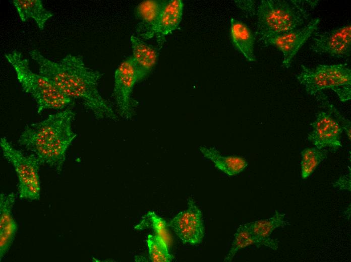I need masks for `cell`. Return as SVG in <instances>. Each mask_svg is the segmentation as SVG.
I'll use <instances>...</instances> for the list:
<instances>
[{
    "label": "cell",
    "mask_w": 351,
    "mask_h": 262,
    "mask_svg": "<svg viewBox=\"0 0 351 262\" xmlns=\"http://www.w3.org/2000/svg\"><path fill=\"white\" fill-rule=\"evenodd\" d=\"M13 3L22 22L32 18L40 30L44 29L46 22L53 15L45 8L41 0H14Z\"/></svg>",
    "instance_id": "cell-18"
},
{
    "label": "cell",
    "mask_w": 351,
    "mask_h": 262,
    "mask_svg": "<svg viewBox=\"0 0 351 262\" xmlns=\"http://www.w3.org/2000/svg\"><path fill=\"white\" fill-rule=\"evenodd\" d=\"M319 22V18L312 19L303 27L274 36L263 43L274 46L282 53V65L288 69L300 48L317 29Z\"/></svg>",
    "instance_id": "cell-11"
},
{
    "label": "cell",
    "mask_w": 351,
    "mask_h": 262,
    "mask_svg": "<svg viewBox=\"0 0 351 262\" xmlns=\"http://www.w3.org/2000/svg\"><path fill=\"white\" fill-rule=\"evenodd\" d=\"M167 225L164 219L156 215L153 212L149 211L141 223L136 226L135 228L141 229L143 227L150 226L156 235L162 238L168 246L171 241V238L167 229Z\"/></svg>",
    "instance_id": "cell-23"
},
{
    "label": "cell",
    "mask_w": 351,
    "mask_h": 262,
    "mask_svg": "<svg viewBox=\"0 0 351 262\" xmlns=\"http://www.w3.org/2000/svg\"><path fill=\"white\" fill-rule=\"evenodd\" d=\"M310 49L318 53L337 57L350 55L351 26L348 24L329 31L316 32Z\"/></svg>",
    "instance_id": "cell-10"
},
{
    "label": "cell",
    "mask_w": 351,
    "mask_h": 262,
    "mask_svg": "<svg viewBox=\"0 0 351 262\" xmlns=\"http://www.w3.org/2000/svg\"><path fill=\"white\" fill-rule=\"evenodd\" d=\"M236 4L244 13L250 16L255 14V2L254 1H236Z\"/></svg>",
    "instance_id": "cell-25"
},
{
    "label": "cell",
    "mask_w": 351,
    "mask_h": 262,
    "mask_svg": "<svg viewBox=\"0 0 351 262\" xmlns=\"http://www.w3.org/2000/svg\"><path fill=\"white\" fill-rule=\"evenodd\" d=\"M166 2V1L147 0L136 6L134 14L139 21L136 30L137 36L144 40L155 36L159 16Z\"/></svg>",
    "instance_id": "cell-12"
},
{
    "label": "cell",
    "mask_w": 351,
    "mask_h": 262,
    "mask_svg": "<svg viewBox=\"0 0 351 262\" xmlns=\"http://www.w3.org/2000/svg\"><path fill=\"white\" fill-rule=\"evenodd\" d=\"M317 1L262 0L257 9V34L263 42L274 36L297 29L308 22V7Z\"/></svg>",
    "instance_id": "cell-3"
},
{
    "label": "cell",
    "mask_w": 351,
    "mask_h": 262,
    "mask_svg": "<svg viewBox=\"0 0 351 262\" xmlns=\"http://www.w3.org/2000/svg\"><path fill=\"white\" fill-rule=\"evenodd\" d=\"M188 204L187 209L178 214L168 225L184 244L196 245L201 243L204 235L203 216L193 199Z\"/></svg>",
    "instance_id": "cell-8"
},
{
    "label": "cell",
    "mask_w": 351,
    "mask_h": 262,
    "mask_svg": "<svg viewBox=\"0 0 351 262\" xmlns=\"http://www.w3.org/2000/svg\"><path fill=\"white\" fill-rule=\"evenodd\" d=\"M285 215L277 211L271 218L261 219L246 223L252 235L264 243L265 246L274 250L278 248V241L269 237L277 228L288 224L285 219Z\"/></svg>",
    "instance_id": "cell-16"
},
{
    "label": "cell",
    "mask_w": 351,
    "mask_h": 262,
    "mask_svg": "<svg viewBox=\"0 0 351 262\" xmlns=\"http://www.w3.org/2000/svg\"><path fill=\"white\" fill-rule=\"evenodd\" d=\"M17 78L25 92L30 94L37 104L38 114L47 109H64L73 103V99L64 94L50 80L30 69L28 59L17 50L6 54Z\"/></svg>",
    "instance_id": "cell-4"
},
{
    "label": "cell",
    "mask_w": 351,
    "mask_h": 262,
    "mask_svg": "<svg viewBox=\"0 0 351 262\" xmlns=\"http://www.w3.org/2000/svg\"><path fill=\"white\" fill-rule=\"evenodd\" d=\"M328 150L316 147L307 148L301 152V175L303 179L307 178L318 165L327 156Z\"/></svg>",
    "instance_id": "cell-21"
},
{
    "label": "cell",
    "mask_w": 351,
    "mask_h": 262,
    "mask_svg": "<svg viewBox=\"0 0 351 262\" xmlns=\"http://www.w3.org/2000/svg\"><path fill=\"white\" fill-rule=\"evenodd\" d=\"M334 185V186H338L340 189H345L350 190V180L348 177H341L336 181Z\"/></svg>",
    "instance_id": "cell-26"
},
{
    "label": "cell",
    "mask_w": 351,
    "mask_h": 262,
    "mask_svg": "<svg viewBox=\"0 0 351 262\" xmlns=\"http://www.w3.org/2000/svg\"><path fill=\"white\" fill-rule=\"evenodd\" d=\"M147 244L150 260L154 262H170L173 256L168 251V246L160 236L149 234Z\"/></svg>",
    "instance_id": "cell-22"
},
{
    "label": "cell",
    "mask_w": 351,
    "mask_h": 262,
    "mask_svg": "<svg viewBox=\"0 0 351 262\" xmlns=\"http://www.w3.org/2000/svg\"><path fill=\"white\" fill-rule=\"evenodd\" d=\"M16 194L2 193L0 195V257L1 260L13 242L18 226L12 214Z\"/></svg>",
    "instance_id": "cell-13"
},
{
    "label": "cell",
    "mask_w": 351,
    "mask_h": 262,
    "mask_svg": "<svg viewBox=\"0 0 351 262\" xmlns=\"http://www.w3.org/2000/svg\"><path fill=\"white\" fill-rule=\"evenodd\" d=\"M252 244L265 246L264 242L252 235L246 223L241 225L235 234L230 249L223 261H231L239 250Z\"/></svg>",
    "instance_id": "cell-20"
},
{
    "label": "cell",
    "mask_w": 351,
    "mask_h": 262,
    "mask_svg": "<svg viewBox=\"0 0 351 262\" xmlns=\"http://www.w3.org/2000/svg\"><path fill=\"white\" fill-rule=\"evenodd\" d=\"M75 117L70 108L50 114L43 120L27 125L18 143L31 151L41 165L52 167L60 173L67 150L77 136L72 128Z\"/></svg>",
    "instance_id": "cell-2"
},
{
    "label": "cell",
    "mask_w": 351,
    "mask_h": 262,
    "mask_svg": "<svg viewBox=\"0 0 351 262\" xmlns=\"http://www.w3.org/2000/svg\"><path fill=\"white\" fill-rule=\"evenodd\" d=\"M320 106L327 110L319 112L311 123L313 130L308 135V140L319 149L329 147L336 151L341 147L340 137L343 130L330 110L323 104Z\"/></svg>",
    "instance_id": "cell-9"
},
{
    "label": "cell",
    "mask_w": 351,
    "mask_h": 262,
    "mask_svg": "<svg viewBox=\"0 0 351 262\" xmlns=\"http://www.w3.org/2000/svg\"><path fill=\"white\" fill-rule=\"evenodd\" d=\"M230 37L234 46L249 61H255V37L249 27L242 22L231 18Z\"/></svg>",
    "instance_id": "cell-17"
},
{
    "label": "cell",
    "mask_w": 351,
    "mask_h": 262,
    "mask_svg": "<svg viewBox=\"0 0 351 262\" xmlns=\"http://www.w3.org/2000/svg\"><path fill=\"white\" fill-rule=\"evenodd\" d=\"M317 101L320 102L326 106L331 112L334 117L342 123V127L345 130L346 136L349 140L350 139V122L347 119L342 116L337 110L336 108L330 103L328 97L322 92H318L316 95Z\"/></svg>",
    "instance_id": "cell-24"
},
{
    "label": "cell",
    "mask_w": 351,
    "mask_h": 262,
    "mask_svg": "<svg viewBox=\"0 0 351 262\" xmlns=\"http://www.w3.org/2000/svg\"><path fill=\"white\" fill-rule=\"evenodd\" d=\"M29 54L38 65L39 74L50 80L67 96L80 100L96 119H118L99 92L98 85L102 74L87 67L82 56L69 54L56 62L36 49L31 50Z\"/></svg>",
    "instance_id": "cell-1"
},
{
    "label": "cell",
    "mask_w": 351,
    "mask_h": 262,
    "mask_svg": "<svg viewBox=\"0 0 351 262\" xmlns=\"http://www.w3.org/2000/svg\"><path fill=\"white\" fill-rule=\"evenodd\" d=\"M139 81L138 70L132 56H129L118 66L114 76L113 95L119 114L124 119H131L134 115L135 103L132 94Z\"/></svg>",
    "instance_id": "cell-7"
},
{
    "label": "cell",
    "mask_w": 351,
    "mask_h": 262,
    "mask_svg": "<svg viewBox=\"0 0 351 262\" xmlns=\"http://www.w3.org/2000/svg\"><path fill=\"white\" fill-rule=\"evenodd\" d=\"M183 10L182 1H166L159 16L156 30L155 36L159 49L162 47L165 36L178 28L182 20Z\"/></svg>",
    "instance_id": "cell-15"
},
{
    "label": "cell",
    "mask_w": 351,
    "mask_h": 262,
    "mask_svg": "<svg viewBox=\"0 0 351 262\" xmlns=\"http://www.w3.org/2000/svg\"><path fill=\"white\" fill-rule=\"evenodd\" d=\"M297 79L308 95L315 96L326 89L334 91L341 101L351 98V70L347 64L318 65L315 68L301 66Z\"/></svg>",
    "instance_id": "cell-5"
},
{
    "label": "cell",
    "mask_w": 351,
    "mask_h": 262,
    "mask_svg": "<svg viewBox=\"0 0 351 262\" xmlns=\"http://www.w3.org/2000/svg\"><path fill=\"white\" fill-rule=\"evenodd\" d=\"M133 54L131 56L139 74V80L145 78L156 65L158 58L157 49L146 43L137 36L130 37Z\"/></svg>",
    "instance_id": "cell-14"
},
{
    "label": "cell",
    "mask_w": 351,
    "mask_h": 262,
    "mask_svg": "<svg viewBox=\"0 0 351 262\" xmlns=\"http://www.w3.org/2000/svg\"><path fill=\"white\" fill-rule=\"evenodd\" d=\"M2 153L14 166L18 178V192L20 199L39 200L40 183L39 174L41 165L33 154L27 155L15 149L5 137L0 140Z\"/></svg>",
    "instance_id": "cell-6"
},
{
    "label": "cell",
    "mask_w": 351,
    "mask_h": 262,
    "mask_svg": "<svg viewBox=\"0 0 351 262\" xmlns=\"http://www.w3.org/2000/svg\"><path fill=\"white\" fill-rule=\"evenodd\" d=\"M199 149L205 157L211 160L216 168L229 176L240 173L248 166V163L244 158L222 156L214 148L202 146Z\"/></svg>",
    "instance_id": "cell-19"
}]
</instances>
